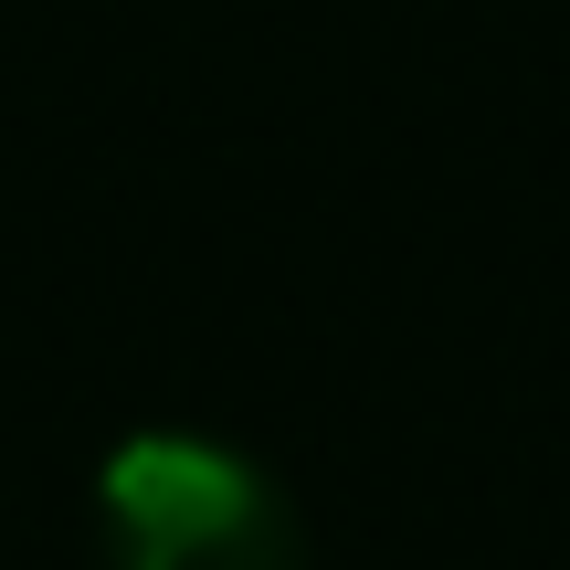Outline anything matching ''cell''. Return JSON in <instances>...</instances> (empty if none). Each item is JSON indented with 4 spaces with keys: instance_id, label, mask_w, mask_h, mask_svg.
Instances as JSON below:
<instances>
[{
    "instance_id": "cell-1",
    "label": "cell",
    "mask_w": 570,
    "mask_h": 570,
    "mask_svg": "<svg viewBox=\"0 0 570 570\" xmlns=\"http://www.w3.org/2000/svg\"><path fill=\"white\" fill-rule=\"evenodd\" d=\"M106 550L117 570H306V529L244 454L148 433L106 465Z\"/></svg>"
}]
</instances>
